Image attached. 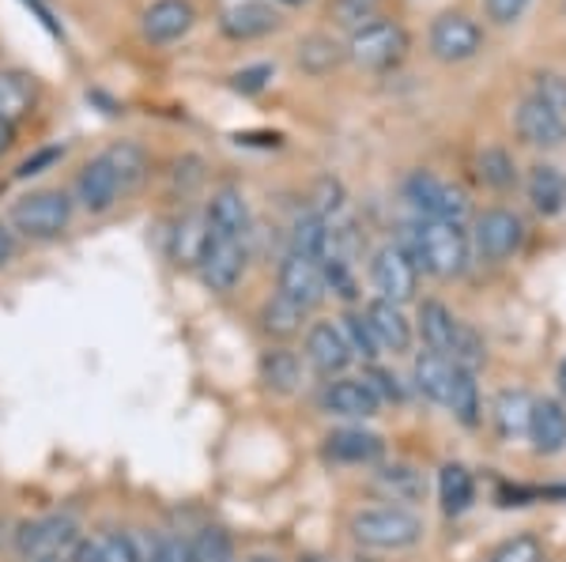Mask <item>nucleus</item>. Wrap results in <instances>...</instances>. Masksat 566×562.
Listing matches in <instances>:
<instances>
[{
	"label": "nucleus",
	"mask_w": 566,
	"mask_h": 562,
	"mask_svg": "<svg viewBox=\"0 0 566 562\" xmlns=\"http://www.w3.org/2000/svg\"><path fill=\"white\" fill-rule=\"evenodd\" d=\"M408 257L416 261V268L431 272L434 279H458L469 268V231L458 223H442V220H416L412 226H405L397 242Z\"/></svg>",
	"instance_id": "nucleus-1"
},
{
	"label": "nucleus",
	"mask_w": 566,
	"mask_h": 562,
	"mask_svg": "<svg viewBox=\"0 0 566 562\" xmlns=\"http://www.w3.org/2000/svg\"><path fill=\"white\" fill-rule=\"evenodd\" d=\"M423 518L408 506H370L352 518V537L374 551H408L423 540Z\"/></svg>",
	"instance_id": "nucleus-2"
},
{
	"label": "nucleus",
	"mask_w": 566,
	"mask_h": 562,
	"mask_svg": "<svg viewBox=\"0 0 566 562\" xmlns=\"http://www.w3.org/2000/svg\"><path fill=\"white\" fill-rule=\"evenodd\" d=\"M405 201L416 208L419 220H442L464 226V220L472 215L469 193L461 185H453V181L431 174V170H412L405 178Z\"/></svg>",
	"instance_id": "nucleus-3"
},
{
	"label": "nucleus",
	"mask_w": 566,
	"mask_h": 562,
	"mask_svg": "<svg viewBox=\"0 0 566 562\" xmlns=\"http://www.w3.org/2000/svg\"><path fill=\"white\" fill-rule=\"evenodd\" d=\"M72 223V197L61 189H39V193L23 197L12 204V226L23 238L34 242H50L61 238Z\"/></svg>",
	"instance_id": "nucleus-4"
},
{
	"label": "nucleus",
	"mask_w": 566,
	"mask_h": 562,
	"mask_svg": "<svg viewBox=\"0 0 566 562\" xmlns=\"http://www.w3.org/2000/svg\"><path fill=\"white\" fill-rule=\"evenodd\" d=\"M348 61H355L359 68H370V72H386L392 65H400L408 53V31L392 20H374L359 31H352L348 39Z\"/></svg>",
	"instance_id": "nucleus-5"
},
{
	"label": "nucleus",
	"mask_w": 566,
	"mask_h": 562,
	"mask_svg": "<svg viewBox=\"0 0 566 562\" xmlns=\"http://www.w3.org/2000/svg\"><path fill=\"white\" fill-rule=\"evenodd\" d=\"M370 284H374V291H378V298L405 306V303H412V298H416L419 268H416V261L397 246V242H389V246L374 250V257H370Z\"/></svg>",
	"instance_id": "nucleus-6"
},
{
	"label": "nucleus",
	"mask_w": 566,
	"mask_h": 562,
	"mask_svg": "<svg viewBox=\"0 0 566 562\" xmlns=\"http://www.w3.org/2000/svg\"><path fill=\"white\" fill-rule=\"evenodd\" d=\"M12 540H15V551H20L27 562H34L45 555H69V551L80 543V529L72 518L50 513V518L23 521L20 529L12 532Z\"/></svg>",
	"instance_id": "nucleus-7"
},
{
	"label": "nucleus",
	"mask_w": 566,
	"mask_h": 562,
	"mask_svg": "<svg viewBox=\"0 0 566 562\" xmlns=\"http://www.w3.org/2000/svg\"><path fill=\"white\" fill-rule=\"evenodd\" d=\"M472 246L483 261H510L517 250H522L525 242V223L517 220L514 212H506V208H488L483 215H476V226H472Z\"/></svg>",
	"instance_id": "nucleus-8"
},
{
	"label": "nucleus",
	"mask_w": 566,
	"mask_h": 562,
	"mask_svg": "<svg viewBox=\"0 0 566 562\" xmlns=\"http://www.w3.org/2000/svg\"><path fill=\"white\" fill-rule=\"evenodd\" d=\"M427 45L442 65H461V61H472L483 50V31L476 20L461 12H446L431 23V34H427Z\"/></svg>",
	"instance_id": "nucleus-9"
},
{
	"label": "nucleus",
	"mask_w": 566,
	"mask_h": 562,
	"mask_svg": "<svg viewBox=\"0 0 566 562\" xmlns=\"http://www.w3.org/2000/svg\"><path fill=\"white\" fill-rule=\"evenodd\" d=\"M276 284L283 298H291L295 306H303L310 314L314 306L325 303V276H322V265L310 257H298V253H287V257L280 261V272H276Z\"/></svg>",
	"instance_id": "nucleus-10"
},
{
	"label": "nucleus",
	"mask_w": 566,
	"mask_h": 562,
	"mask_svg": "<svg viewBox=\"0 0 566 562\" xmlns=\"http://www.w3.org/2000/svg\"><path fill=\"white\" fill-rule=\"evenodd\" d=\"M122 197H125V185L117 181L114 167H109L103 156H95L84 170H80V178H76V204L84 208L87 215H106L109 208L122 201Z\"/></svg>",
	"instance_id": "nucleus-11"
},
{
	"label": "nucleus",
	"mask_w": 566,
	"mask_h": 562,
	"mask_svg": "<svg viewBox=\"0 0 566 562\" xmlns=\"http://www.w3.org/2000/svg\"><path fill=\"white\" fill-rule=\"evenodd\" d=\"M197 268H200V279H205L208 291H216V295L234 291L245 272V246L242 242H231V238H212L205 250V261H200Z\"/></svg>",
	"instance_id": "nucleus-12"
},
{
	"label": "nucleus",
	"mask_w": 566,
	"mask_h": 562,
	"mask_svg": "<svg viewBox=\"0 0 566 562\" xmlns=\"http://www.w3.org/2000/svg\"><path fill=\"white\" fill-rule=\"evenodd\" d=\"M280 26V12L264 0H234L219 12V31L234 42H253L264 39Z\"/></svg>",
	"instance_id": "nucleus-13"
},
{
	"label": "nucleus",
	"mask_w": 566,
	"mask_h": 562,
	"mask_svg": "<svg viewBox=\"0 0 566 562\" xmlns=\"http://www.w3.org/2000/svg\"><path fill=\"white\" fill-rule=\"evenodd\" d=\"M193 23H197V8L189 4V0H155V4L144 8V15H140L144 39L155 45L186 39V34L193 31Z\"/></svg>",
	"instance_id": "nucleus-14"
},
{
	"label": "nucleus",
	"mask_w": 566,
	"mask_h": 562,
	"mask_svg": "<svg viewBox=\"0 0 566 562\" xmlns=\"http://www.w3.org/2000/svg\"><path fill=\"white\" fill-rule=\"evenodd\" d=\"M352 348H348V340H344V332H340V325H333V321H317V325H310V332H306V362L317 370L322 378H336V374H344V370L352 367Z\"/></svg>",
	"instance_id": "nucleus-15"
},
{
	"label": "nucleus",
	"mask_w": 566,
	"mask_h": 562,
	"mask_svg": "<svg viewBox=\"0 0 566 562\" xmlns=\"http://www.w3.org/2000/svg\"><path fill=\"white\" fill-rule=\"evenodd\" d=\"M514 129L528 144V148L552 151V148H563V144H566V117L547 110V106L536 103L533 95H528L525 103L514 110Z\"/></svg>",
	"instance_id": "nucleus-16"
},
{
	"label": "nucleus",
	"mask_w": 566,
	"mask_h": 562,
	"mask_svg": "<svg viewBox=\"0 0 566 562\" xmlns=\"http://www.w3.org/2000/svg\"><path fill=\"white\" fill-rule=\"evenodd\" d=\"M205 220H208V234L212 238H231L242 242L250 234V204H245L242 189L223 185L212 193V201L205 208Z\"/></svg>",
	"instance_id": "nucleus-17"
},
{
	"label": "nucleus",
	"mask_w": 566,
	"mask_h": 562,
	"mask_svg": "<svg viewBox=\"0 0 566 562\" xmlns=\"http://www.w3.org/2000/svg\"><path fill=\"white\" fill-rule=\"evenodd\" d=\"M363 317H367L374 340H378L381 356H405L408 348H412V321L405 317V310H400L397 303H386V298H374V303H367V310H363Z\"/></svg>",
	"instance_id": "nucleus-18"
},
{
	"label": "nucleus",
	"mask_w": 566,
	"mask_h": 562,
	"mask_svg": "<svg viewBox=\"0 0 566 562\" xmlns=\"http://www.w3.org/2000/svg\"><path fill=\"white\" fill-rule=\"evenodd\" d=\"M322 407L340 420H370V415H378L381 401L363 378H336L322 389Z\"/></svg>",
	"instance_id": "nucleus-19"
},
{
	"label": "nucleus",
	"mask_w": 566,
	"mask_h": 562,
	"mask_svg": "<svg viewBox=\"0 0 566 562\" xmlns=\"http://www.w3.org/2000/svg\"><path fill=\"white\" fill-rule=\"evenodd\" d=\"M533 407H536V396L525 393V389H499L495 404H491V420H495L499 438L502 442L528 438V427H533Z\"/></svg>",
	"instance_id": "nucleus-20"
},
{
	"label": "nucleus",
	"mask_w": 566,
	"mask_h": 562,
	"mask_svg": "<svg viewBox=\"0 0 566 562\" xmlns=\"http://www.w3.org/2000/svg\"><path fill=\"white\" fill-rule=\"evenodd\" d=\"M381 453H386V442L363 427H340L325 438V457L336 465H374Z\"/></svg>",
	"instance_id": "nucleus-21"
},
{
	"label": "nucleus",
	"mask_w": 566,
	"mask_h": 562,
	"mask_svg": "<svg viewBox=\"0 0 566 562\" xmlns=\"http://www.w3.org/2000/svg\"><path fill=\"white\" fill-rule=\"evenodd\" d=\"M528 442L541 457H555L566 449V404L563 401H536L533 407V427H528Z\"/></svg>",
	"instance_id": "nucleus-22"
},
{
	"label": "nucleus",
	"mask_w": 566,
	"mask_h": 562,
	"mask_svg": "<svg viewBox=\"0 0 566 562\" xmlns=\"http://www.w3.org/2000/svg\"><path fill=\"white\" fill-rule=\"evenodd\" d=\"M419 337H423L427 351H438V356L450 359L453 337H458V317L450 314V306L438 303V298H423L419 303Z\"/></svg>",
	"instance_id": "nucleus-23"
},
{
	"label": "nucleus",
	"mask_w": 566,
	"mask_h": 562,
	"mask_svg": "<svg viewBox=\"0 0 566 562\" xmlns=\"http://www.w3.org/2000/svg\"><path fill=\"white\" fill-rule=\"evenodd\" d=\"M438 502H442L446 518H461V513H469L472 502H476V479H472L469 468L458 465V460L442 465V473H438Z\"/></svg>",
	"instance_id": "nucleus-24"
},
{
	"label": "nucleus",
	"mask_w": 566,
	"mask_h": 562,
	"mask_svg": "<svg viewBox=\"0 0 566 562\" xmlns=\"http://www.w3.org/2000/svg\"><path fill=\"white\" fill-rule=\"evenodd\" d=\"M453 359L438 356V351H419L416 356V367H412V378H416V389L427 396V401L442 404L450 401V389H453Z\"/></svg>",
	"instance_id": "nucleus-25"
},
{
	"label": "nucleus",
	"mask_w": 566,
	"mask_h": 562,
	"mask_svg": "<svg viewBox=\"0 0 566 562\" xmlns=\"http://www.w3.org/2000/svg\"><path fill=\"white\" fill-rule=\"evenodd\" d=\"M528 201L541 215H559L566 208V174L559 167H552V162H536L533 170H528Z\"/></svg>",
	"instance_id": "nucleus-26"
},
{
	"label": "nucleus",
	"mask_w": 566,
	"mask_h": 562,
	"mask_svg": "<svg viewBox=\"0 0 566 562\" xmlns=\"http://www.w3.org/2000/svg\"><path fill=\"white\" fill-rule=\"evenodd\" d=\"M261 382L280 396H291L298 385H303V359L287 348H269L258 362Z\"/></svg>",
	"instance_id": "nucleus-27"
},
{
	"label": "nucleus",
	"mask_w": 566,
	"mask_h": 562,
	"mask_svg": "<svg viewBox=\"0 0 566 562\" xmlns=\"http://www.w3.org/2000/svg\"><path fill=\"white\" fill-rule=\"evenodd\" d=\"M208 242H212V234H208L205 215H186V220H178V226L170 231V257L186 268H197L200 261H205Z\"/></svg>",
	"instance_id": "nucleus-28"
},
{
	"label": "nucleus",
	"mask_w": 566,
	"mask_h": 562,
	"mask_svg": "<svg viewBox=\"0 0 566 562\" xmlns=\"http://www.w3.org/2000/svg\"><path fill=\"white\" fill-rule=\"evenodd\" d=\"M344 57H348V50H344L333 34H306V39L295 45V61L306 76H328Z\"/></svg>",
	"instance_id": "nucleus-29"
},
{
	"label": "nucleus",
	"mask_w": 566,
	"mask_h": 562,
	"mask_svg": "<svg viewBox=\"0 0 566 562\" xmlns=\"http://www.w3.org/2000/svg\"><path fill=\"white\" fill-rule=\"evenodd\" d=\"M446 412H453V420L461 427H480L483 420V401H480V385H476V374L472 370L458 367L453 370V389H450V401H446Z\"/></svg>",
	"instance_id": "nucleus-30"
},
{
	"label": "nucleus",
	"mask_w": 566,
	"mask_h": 562,
	"mask_svg": "<svg viewBox=\"0 0 566 562\" xmlns=\"http://www.w3.org/2000/svg\"><path fill=\"white\" fill-rule=\"evenodd\" d=\"M34 110V84L27 72H0V121L15 129V121L31 117Z\"/></svg>",
	"instance_id": "nucleus-31"
},
{
	"label": "nucleus",
	"mask_w": 566,
	"mask_h": 562,
	"mask_svg": "<svg viewBox=\"0 0 566 562\" xmlns=\"http://www.w3.org/2000/svg\"><path fill=\"white\" fill-rule=\"evenodd\" d=\"M103 159L109 162V167H114V174L125 185V193H133V189L140 185L144 178H148V151H144L136 140L109 144V148L103 151Z\"/></svg>",
	"instance_id": "nucleus-32"
},
{
	"label": "nucleus",
	"mask_w": 566,
	"mask_h": 562,
	"mask_svg": "<svg viewBox=\"0 0 566 562\" xmlns=\"http://www.w3.org/2000/svg\"><path fill=\"white\" fill-rule=\"evenodd\" d=\"M287 253L322 261L328 253V220H322V215H314V212L298 215L295 226H291V234H287Z\"/></svg>",
	"instance_id": "nucleus-33"
},
{
	"label": "nucleus",
	"mask_w": 566,
	"mask_h": 562,
	"mask_svg": "<svg viewBox=\"0 0 566 562\" xmlns=\"http://www.w3.org/2000/svg\"><path fill=\"white\" fill-rule=\"evenodd\" d=\"M378 487L392 498V502H400V506H416V502H423V495H427V479H423V473H416L412 465L381 468V473H378Z\"/></svg>",
	"instance_id": "nucleus-34"
},
{
	"label": "nucleus",
	"mask_w": 566,
	"mask_h": 562,
	"mask_svg": "<svg viewBox=\"0 0 566 562\" xmlns=\"http://www.w3.org/2000/svg\"><path fill=\"white\" fill-rule=\"evenodd\" d=\"M303 321H306V310L291 303V298H283V295H272L269 303L261 306L264 332H269V337H276V340L298 337V332H303Z\"/></svg>",
	"instance_id": "nucleus-35"
},
{
	"label": "nucleus",
	"mask_w": 566,
	"mask_h": 562,
	"mask_svg": "<svg viewBox=\"0 0 566 562\" xmlns=\"http://www.w3.org/2000/svg\"><path fill=\"white\" fill-rule=\"evenodd\" d=\"M476 174L488 189H499V193H506V189L517 185V162L510 156L506 148H499V144H491V148H483L476 156Z\"/></svg>",
	"instance_id": "nucleus-36"
},
{
	"label": "nucleus",
	"mask_w": 566,
	"mask_h": 562,
	"mask_svg": "<svg viewBox=\"0 0 566 562\" xmlns=\"http://www.w3.org/2000/svg\"><path fill=\"white\" fill-rule=\"evenodd\" d=\"M234 555V543L227 529H200L193 540H189V555L186 562H227Z\"/></svg>",
	"instance_id": "nucleus-37"
},
{
	"label": "nucleus",
	"mask_w": 566,
	"mask_h": 562,
	"mask_svg": "<svg viewBox=\"0 0 566 562\" xmlns=\"http://www.w3.org/2000/svg\"><path fill=\"white\" fill-rule=\"evenodd\" d=\"M340 332H344V340H348V348H352L355 359H363L367 367H370V362H378L381 348H378V340H374L367 317H363V314H344L340 317Z\"/></svg>",
	"instance_id": "nucleus-38"
},
{
	"label": "nucleus",
	"mask_w": 566,
	"mask_h": 562,
	"mask_svg": "<svg viewBox=\"0 0 566 562\" xmlns=\"http://www.w3.org/2000/svg\"><path fill=\"white\" fill-rule=\"evenodd\" d=\"M450 359H453V367H464V370H472V374L488 362V343H483V337L469 321H458V337H453Z\"/></svg>",
	"instance_id": "nucleus-39"
},
{
	"label": "nucleus",
	"mask_w": 566,
	"mask_h": 562,
	"mask_svg": "<svg viewBox=\"0 0 566 562\" xmlns=\"http://www.w3.org/2000/svg\"><path fill=\"white\" fill-rule=\"evenodd\" d=\"M322 276H325V291H333L344 303H355L359 298V279H355V265L344 257H322Z\"/></svg>",
	"instance_id": "nucleus-40"
},
{
	"label": "nucleus",
	"mask_w": 566,
	"mask_h": 562,
	"mask_svg": "<svg viewBox=\"0 0 566 562\" xmlns=\"http://www.w3.org/2000/svg\"><path fill=\"white\" fill-rule=\"evenodd\" d=\"M328 15H333V23L344 26V31H359V26L378 20V0H333Z\"/></svg>",
	"instance_id": "nucleus-41"
},
{
	"label": "nucleus",
	"mask_w": 566,
	"mask_h": 562,
	"mask_svg": "<svg viewBox=\"0 0 566 562\" xmlns=\"http://www.w3.org/2000/svg\"><path fill=\"white\" fill-rule=\"evenodd\" d=\"M491 562H544V543L533 532H517V537L499 543Z\"/></svg>",
	"instance_id": "nucleus-42"
},
{
	"label": "nucleus",
	"mask_w": 566,
	"mask_h": 562,
	"mask_svg": "<svg viewBox=\"0 0 566 562\" xmlns=\"http://www.w3.org/2000/svg\"><path fill=\"white\" fill-rule=\"evenodd\" d=\"M533 98L544 103L547 110L566 117V76L563 72H536L533 76Z\"/></svg>",
	"instance_id": "nucleus-43"
},
{
	"label": "nucleus",
	"mask_w": 566,
	"mask_h": 562,
	"mask_svg": "<svg viewBox=\"0 0 566 562\" xmlns=\"http://www.w3.org/2000/svg\"><path fill=\"white\" fill-rule=\"evenodd\" d=\"M314 215H322V220H333V215L344 212V185L336 178H317L314 185V208H310Z\"/></svg>",
	"instance_id": "nucleus-44"
},
{
	"label": "nucleus",
	"mask_w": 566,
	"mask_h": 562,
	"mask_svg": "<svg viewBox=\"0 0 566 562\" xmlns=\"http://www.w3.org/2000/svg\"><path fill=\"white\" fill-rule=\"evenodd\" d=\"M98 548H103L106 562H144L140 543H136L129 532H109V537L98 540Z\"/></svg>",
	"instance_id": "nucleus-45"
},
{
	"label": "nucleus",
	"mask_w": 566,
	"mask_h": 562,
	"mask_svg": "<svg viewBox=\"0 0 566 562\" xmlns=\"http://www.w3.org/2000/svg\"><path fill=\"white\" fill-rule=\"evenodd\" d=\"M189 555V540L175 537V532H159L151 540V548L144 551V562H186Z\"/></svg>",
	"instance_id": "nucleus-46"
},
{
	"label": "nucleus",
	"mask_w": 566,
	"mask_h": 562,
	"mask_svg": "<svg viewBox=\"0 0 566 562\" xmlns=\"http://www.w3.org/2000/svg\"><path fill=\"white\" fill-rule=\"evenodd\" d=\"M276 76V65H250V68H239L231 76V87L239 91V95H261L264 87H269V79Z\"/></svg>",
	"instance_id": "nucleus-47"
},
{
	"label": "nucleus",
	"mask_w": 566,
	"mask_h": 562,
	"mask_svg": "<svg viewBox=\"0 0 566 562\" xmlns=\"http://www.w3.org/2000/svg\"><path fill=\"white\" fill-rule=\"evenodd\" d=\"M363 382L370 385V393L378 396V401H400V385H397V378L389 374V370H381L378 362H370L367 367V374H363Z\"/></svg>",
	"instance_id": "nucleus-48"
},
{
	"label": "nucleus",
	"mask_w": 566,
	"mask_h": 562,
	"mask_svg": "<svg viewBox=\"0 0 566 562\" xmlns=\"http://www.w3.org/2000/svg\"><path fill=\"white\" fill-rule=\"evenodd\" d=\"M483 8H488V20L495 26H514L525 15L528 0H483Z\"/></svg>",
	"instance_id": "nucleus-49"
},
{
	"label": "nucleus",
	"mask_w": 566,
	"mask_h": 562,
	"mask_svg": "<svg viewBox=\"0 0 566 562\" xmlns=\"http://www.w3.org/2000/svg\"><path fill=\"white\" fill-rule=\"evenodd\" d=\"M205 181V162H200L197 156H186L175 162V189H181V193H193V189Z\"/></svg>",
	"instance_id": "nucleus-50"
},
{
	"label": "nucleus",
	"mask_w": 566,
	"mask_h": 562,
	"mask_svg": "<svg viewBox=\"0 0 566 562\" xmlns=\"http://www.w3.org/2000/svg\"><path fill=\"white\" fill-rule=\"evenodd\" d=\"M57 159H65V148H42V151H34L31 159H23V162H20L15 178H34V174H42V170H45V167H53Z\"/></svg>",
	"instance_id": "nucleus-51"
},
{
	"label": "nucleus",
	"mask_w": 566,
	"mask_h": 562,
	"mask_svg": "<svg viewBox=\"0 0 566 562\" xmlns=\"http://www.w3.org/2000/svg\"><path fill=\"white\" fill-rule=\"evenodd\" d=\"M72 562H106L103 559V548H98V540H80L76 548H72Z\"/></svg>",
	"instance_id": "nucleus-52"
},
{
	"label": "nucleus",
	"mask_w": 566,
	"mask_h": 562,
	"mask_svg": "<svg viewBox=\"0 0 566 562\" xmlns=\"http://www.w3.org/2000/svg\"><path fill=\"white\" fill-rule=\"evenodd\" d=\"M12 253H15V238H12V231H8L4 223H0V268L12 261Z\"/></svg>",
	"instance_id": "nucleus-53"
},
{
	"label": "nucleus",
	"mask_w": 566,
	"mask_h": 562,
	"mask_svg": "<svg viewBox=\"0 0 566 562\" xmlns=\"http://www.w3.org/2000/svg\"><path fill=\"white\" fill-rule=\"evenodd\" d=\"M8 148H12V125L0 121V156H4Z\"/></svg>",
	"instance_id": "nucleus-54"
},
{
	"label": "nucleus",
	"mask_w": 566,
	"mask_h": 562,
	"mask_svg": "<svg viewBox=\"0 0 566 562\" xmlns=\"http://www.w3.org/2000/svg\"><path fill=\"white\" fill-rule=\"evenodd\" d=\"M555 382H559V396H563V404H566V356L559 362V370H555Z\"/></svg>",
	"instance_id": "nucleus-55"
},
{
	"label": "nucleus",
	"mask_w": 566,
	"mask_h": 562,
	"mask_svg": "<svg viewBox=\"0 0 566 562\" xmlns=\"http://www.w3.org/2000/svg\"><path fill=\"white\" fill-rule=\"evenodd\" d=\"M69 555H72V551H69ZM69 555H45V559H34V562H72Z\"/></svg>",
	"instance_id": "nucleus-56"
},
{
	"label": "nucleus",
	"mask_w": 566,
	"mask_h": 562,
	"mask_svg": "<svg viewBox=\"0 0 566 562\" xmlns=\"http://www.w3.org/2000/svg\"><path fill=\"white\" fill-rule=\"evenodd\" d=\"M298 562H333V559H325V555H303Z\"/></svg>",
	"instance_id": "nucleus-57"
},
{
	"label": "nucleus",
	"mask_w": 566,
	"mask_h": 562,
	"mask_svg": "<svg viewBox=\"0 0 566 562\" xmlns=\"http://www.w3.org/2000/svg\"><path fill=\"white\" fill-rule=\"evenodd\" d=\"M276 4H291V8H295V4H310V0H276Z\"/></svg>",
	"instance_id": "nucleus-58"
},
{
	"label": "nucleus",
	"mask_w": 566,
	"mask_h": 562,
	"mask_svg": "<svg viewBox=\"0 0 566 562\" xmlns=\"http://www.w3.org/2000/svg\"><path fill=\"white\" fill-rule=\"evenodd\" d=\"M250 562H280V559H272V555H258V559H250Z\"/></svg>",
	"instance_id": "nucleus-59"
},
{
	"label": "nucleus",
	"mask_w": 566,
	"mask_h": 562,
	"mask_svg": "<svg viewBox=\"0 0 566 562\" xmlns=\"http://www.w3.org/2000/svg\"><path fill=\"white\" fill-rule=\"evenodd\" d=\"M227 562H234V555H231V559H227Z\"/></svg>",
	"instance_id": "nucleus-60"
}]
</instances>
